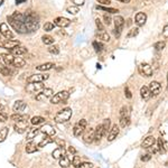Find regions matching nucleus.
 I'll return each instance as SVG.
<instances>
[{
  "label": "nucleus",
  "instance_id": "1",
  "mask_svg": "<svg viewBox=\"0 0 168 168\" xmlns=\"http://www.w3.org/2000/svg\"><path fill=\"white\" fill-rule=\"evenodd\" d=\"M8 22L12 27L16 29L18 33L20 34H26L28 33L26 26H25V17L20 12H15L14 15L8 16Z\"/></svg>",
  "mask_w": 168,
  "mask_h": 168
},
{
  "label": "nucleus",
  "instance_id": "2",
  "mask_svg": "<svg viewBox=\"0 0 168 168\" xmlns=\"http://www.w3.org/2000/svg\"><path fill=\"white\" fill-rule=\"evenodd\" d=\"M72 117V109L65 108L61 111H58L55 114V122L57 123H64L67 122Z\"/></svg>",
  "mask_w": 168,
  "mask_h": 168
},
{
  "label": "nucleus",
  "instance_id": "3",
  "mask_svg": "<svg viewBox=\"0 0 168 168\" xmlns=\"http://www.w3.org/2000/svg\"><path fill=\"white\" fill-rule=\"evenodd\" d=\"M130 123V111L127 106H122L120 110V126L122 128L128 127Z\"/></svg>",
  "mask_w": 168,
  "mask_h": 168
},
{
  "label": "nucleus",
  "instance_id": "4",
  "mask_svg": "<svg viewBox=\"0 0 168 168\" xmlns=\"http://www.w3.org/2000/svg\"><path fill=\"white\" fill-rule=\"evenodd\" d=\"M70 98V93L67 91H60L57 92L56 94H54L50 99V103L53 104H58V103H62V102H65Z\"/></svg>",
  "mask_w": 168,
  "mask_h": 168
},
{
  "label": "nucleus",
  "instance_id": "5",
  "mask_svg": "<svg viewBox=\"0 0 168 168\" xmlns=\"http://www.w3.org/2000/svg\"><path fill=\"white\" fill-rule=\"evenodd\" d=\"M138 71H139L140 74H141L142 76H145V78H149V76L152 75V73H154L152 67H151V65L148 64V63H141L139 65V67H138Z\"/></svg>",
  "mask_w": 168,
  "mask_h": 168
},
{
  "label": "nucleus",
  "instance_id": "6",
  "mask_svg": "<svg viewBox=\"0 0 168 168\" xmlns=\"http://www.w3.org/2000/svg\"><path fill=\"white\" fill-rule=\"evenodd\" d=\"M45 89V85L43 84V82H36V83H29L26 86V90H27L29 93H37L38 94L40 91H43Z\"/></svg>",
  "mask_w": 168,
  "mask_h": 168
},
{
  "label": "nucleus",
  "instance_id": "7",
  "mask_svg": "<svg viewBox=\"0 0 168 168\" xmlns=\"http://www.w3.org/2000/svg\"><path fill=\"white\" fill-rule=\"evenodd\" d=\"M50 78L48 74L45 73H39V74H33L27 78L28 83H36V82H44Z\"/></svg>",
  "mask_w": 168,
  "mask_h": 168
},
{
  "label": "nucleus",
  "instance_id": "8",
  "mask_svg": "<svg viewBox=\"0 0 168 168\" xmlns=\"http://www.w3.org/2000/svg\"><path fill=\"white\" fill-rule=\"evenodd\" d=\"M19 45L18 40H14V39H2L0 38V47L6 48V50H12L14 47H16Z\"/></svg>",
  "mask_w": 168,
  "mask_h": 168
},
{
  "label": "nucleus",
  "instance_id": "9",
  "mask_svg": "<svg viewBox=\"0 0 168 168\" xmlns=\"http://www.w3.org/2000/svg\"><path fill=\"white\" fill-rule=\"evenodd\" d=\"M54 91L50 88H45L43 91H40L38 94L36 95V100L37 101H45L46 99H48L50 96H53Z\"/></svg>",
  "mask_w": 168,
  "mask_h": 168
},
{
  "label": "nucleus",
  "instance_id": "10",
  "mask_svg": "<svg viewBox=\"0 0 168 168\" xmlns=\"http://www.w3.org/2000/svg\"><path fill=\"white\" fill-rule=\"evenodd\" d=\"M0 34L7 39H12L14 38V33L10 30V28L9 26L6 24V22H2V24H0Z\"/></svg>",
  "mask_w": 168,
  "mask_h": 168
},
{
  "label": "nucleus",
  "instance_id": "11",
  "mask_svg": "<svg viewBox=\"0 0 168 168\" xmlns=\"http://www.w3.org/2000/svg\"><path fill=\"white\" fill-rule=\"evenodd\" d=\"M148 88L150 90L151 96H157V95L160 93V91H162V86H160V84L158 83L157 81H152V82H150Z\"/></svg>",
  "mask_w": 168,
  "mask_h": 168
},
{
  "label": "nucleus",
  "instance_id": "12",
  "mask_svg": "<svg viewBox=\"0 0 168 168\" xmlns=\"http://www.w3.org/2000/svg\"><path fill=\"white\" fill-rule=\"evenodd\" d=\"M54 25L61 28H65L71 25V20L65 18V17H57V18L54 19Z\"/></svg>",
  "mask_w": 168,
  "mask_h": 168
},
{
  "label": "nucleus",
  "instance_id": "13",
  "mask_svg": "<svg viewBox=\"0 0 168 168\" xmlns=\"http://www.w3.org/2000/svg\"><path fill=\"white\" fill-rule=\"evenodd\" d=\"M120 132V128H119V126L117 124H113L111 128H110V131H109V134H108V141H113V140L116 139L118 137V134Z\"/></svg>",
  "mask_w": 168,
  "mask_h": 168
},
{
  "label": "nucleus",
  "instance_id": "14",
  "mask_svg": "<svg viewBox=\"0 0 168 168\" xmlns=\"http://www.w3.org/2000/svg\"><path fill=\"white\" fill-rule=\"evenodd\" d=\"M28 128V122L27 120L26 121H17L15 123V130H16V132L18 134H22V132H25Z\"/></svg>",
  "mask_w": 168,
  "mask_h": 168
},
{
  "label": "nucleus",
  "instance_id": "15",
  "mask_svg": "<svg viewBox=\"0 0 168 168\" xmlns=\"http://www.w3.org/2000/svg\"><path fill=\"white\" fill-rule=\"evenodd\" d=\"M103 136H106V134H104L103 126H102V123H101V124H99V126L94 129V141L99 142V141L102 139V137H103Z\"/></svg>",
  "mask_w": 168,
  "mask_h": 168
},
{
  "label": "nucleus",
  "instance_id": "16",
  "mask_svg": "<svg viewBox=\"0 0 168 168\" xmlns=\"http://www.w3.org/2000/svg\"><path fill=\"white\" fill-rule=\"evenodd\" d=\"M155 142H156L155 137H154V136H148V137H146L145 140L141 142V147L148 149V148H150V147H152V146L155 145Z\"/></svg>",
  "mask_w": 168,
  "mask_h": 168
},
{
  "label": "nucleus",
  "instance_id": "17",
  "mask_svg": "<svg viewBox=\"0 0 168 168\" xmlns=\"http://www.w3.org/2000/svg\"><path fill=\"white\" fill-rule=\"evenodd\" d=\"M113 22H114V26H116V30L118 32H122L123 27H124V19H123L121 16H116L114 17V19H113Z\"/></svg>",
  "mask_w": 168,
  "mask_h": 168
},
{
  "label": "nucleus",
  "instance_id": "18",
  "mask_svg": "<svg viewBox=\"0 0 168 168\" xmlns=\"http://www.w3.org/2000/svg\"><path fill=\"white\" fill-rule=\"evenodd\" d=\"M26 53H27V48L24 47V46H20V45H18L16 47H14L12 50H10V54L15 56L24 55V54H26Z\"/></svg>",
  "mask_w": 168,
  "mask_h": 168
},
{
  "label": "nucleus",
  "instance_id": "19",
  "mask_svg": "<svg viewBox=\"0 0 168 168\" xmlns=\"http://www.w3.org/2000/svg\"><path fill=\"white\" fill-rule=\"evenodd\" d=\"M40 132H43V134H45L46 136H48V137L55 136L56 134L55 129L53 128L50 124H44V126L40 128Z\"/></svg>",
  "mask_w": 168,
  "mask_h": 168
},
{
  "label": "nucleus",
  "instance_id": "20",
  "mask_svg": "<svg viewBox=\"0 0 168 168\" xmlns=\"http://www.w3.org/2000/svg\"><path fill=\"white\" fill-rule=\"evenodd\" d=\"M73 157L68 156V155H64V156L62 157V158H60L58 160H60V166L63 168H67L70 165H71V162H72Z\"/></svg>",
  "mask_w": 168,
  "mask_h": 168
},
{
  "label": "nucleus",
  "instance_id": "21",
  "mask_svg": "<svg viewBox=\"0 0 168 168\" xmlns=\"http://www.w3.org/2000/svg\"><path fill=\"white\" fill-rule=\"evenodd\" d=\"M83 139L86 144H91V142H93V141H94V130H93L92 128L88 129V130L85 131V134H84Z\"/></svg>",
  "mask_w": 168,
  "mask_h": 168
},
{
  "label": "nucleus",
  "instance_id": "22",
  "mask_svg": "<svg viewBox=\"0 0 168 168\" xmlns=\"http://www.w3.org/2000/svg\"><path fill=\"white\" fill-rule=\"evenodd\" d=\"M12 109H14L15 113H20V112L24 111V110L26 109V103H25L22 100H18V101L15 102V104H14V106H12Z\"/></svg>",
  "mask_w": 168,
  "mask_h": 168
},
{
  "label": "nucleus",
  "instance_id": "23",
  "mask_svg": "<svg viewBox=\"0 0 168 168\" xmlns=\"http://www.w3.org/2000/svg\"><path fill=\"white\" fill-rule=\"evenodd\" d=\"M147 22V15H146L145 12H138L137 15H136V24L138 25V26H144Z\"/></svg>",
  "mask_w": 168,
  "mask_h": 168
},
{
  "label": "nucleus",
  "instance_id": "24",
  "mask_svg": "<svg viewBox=\"0 0 168 168\" xmlns=\"http://www.w3.org/2000/svg\"><path fill=\"white\" fill-rule=\"evenodd\" d=\"M140 95L142 98V100L148 101L151 98V93H150V90L148 86H141L140 89Z\"/></svg>",
  "mask_w": 168,
  "mask_h": 168
},
{
  "label": "nucleus",
  "instance_id": "25",
  "mask_svg": "<svg viewBox=\"0 0 168 168\" xmlns=\"http://www.w3.org/2000/svg\"><path fill=\"white\" fill-rule=\"evenodd\" d=\"M12 65L17 68H22L26 65V61L22 58V57H19V56H16V57H14V61H12Z\"/></svg>",
  "mask_w": 168,
  "mask_h": 168
},
{
  "label": "nucleus",
  "instance_id": "26",
  "mask_svg": "<svg viewBox=\"0 0 168 168\" xmlns=\"http://www.w3.org/2000/svg\"><path fill=\"white\" fill-rule=\"evenodd\" d=\"M1 60L2 62L6 64V66H10L12 65V61H14V55H11L10 53L9 54H1Z\"/></svg>",
  "mask_w": 168,
  "mask_h": 168
},
{
  "label": "nucleus",
  "instance_id": "27",
  "mask_svg": "<svg viewBox=\"0 0 168 168\" xmlns=\"http://www.w3.org/2000/svg\"><path fill=\"white\" fill-rule=\"evenodd\" d=\"M65 154H66V152H65V149L58 147V148H56L55 150L52 152V156H53L54 159H60V158H62Z\"/></svg>",
  "mask_w": 168,
  "mask_h": 168
},
{
  "label": "nucleus",
  "instance_id": "28",
  "mask_svg": "<svg viewBox=\"0 0 168 168\" xmlns=\"http://www.w3.org/2000/svg\"><path fill=\"white\" fill-rule=\"evenodd\" d=\"M11 120H14V121H26L28 120V114H20V113H14L12 116H11Z\"/></svg>",
  "mask_w": 168,
  "mask_h": 168
},
{
  "label": "nucleus",
  "instance_id": "29",
  "mask_svg": "<svg viewBox=\"0 0 168 168\" xmlns=\"http://www.w3.org/2000/svg\"><path fill=\"white\" fill-rule=\"evenodd\" d=\"M30 123L33 126H39V124H44L45 123V118L40 117V116H36L30 119Z\"/></svg>",
  "mask_w": 168,
  "mask_h": 168
},
{
  "label": "nucleus",
  "instance_id": "30",
  "mask_svg": "<svg viewBox=\"0 0 168 168\" xmlns=\"http://www.w3.org/2000/svg\"><path fill=\"white\" fill-rule=\"evenodd\" d=\"M84 130H85L84 127H82L81 124L76 123V124L74 126V128H73V134H74L75 137H80V136L84 132Z\"/></svg>",
  "mask_w": 168,
  "mask_h": 168
},
{
  "label": "nucleus",
  "instance_id": "31",
  "mask_svg": "<svg viewBox=\"0 0 168 168\" xmlns=\"http://www.w3.org/2000/svg\"><path fill=\"white\" fill-rule=\"evenodd\" d=\"M55 66V64L54 63H45V64H42V65H38V66L36 67L38 71H42V72H45V71H50L52 70L53 67Z\"/></svg>",
  "mask_w": 168,
  "mask_h": 168
},
{
  "label": "nucleus",
  "instance_id": "32",
  "mask_svg": "<svg viewBox=\"0 0 168 168\" xmlns=\"http://www.w3.org/2000/svg\"><path fill=\"white\" fill-rule=\"evenodd\" d=\"M35 151H37V146L34 141H29L26 145V152L27 154H33Z\"/></svg>",
  "mask_w": 168,
  "mask_h": 168
},
{
  "label": "nucleus",
  "instance_id": "33",
  "mask_svg": "<svg viewBox=\"0 0 168 168\" xmlns=\"http://www.w3.org/2000/svg\"><path fill=\"white\" fill-rule=\"evenodd\" d=\"M40 132V129H30L27 134V140H33Z\"/></svg>",
  "mask_w": 168,
  "mask_h": 168
},
{
  "label": "nucleus",
  "instance_id": "34",
  "mask_svg": "<svg viewBox=\"0 0 168 168\" xmlns=\"http://www.w3.org/2000/svg\"><path fill=\"white\" fill-rule=\"evenodd\" d=\"M95 8L99 9V10L106 11V12H109V14H117V12H119V10L116 9V8H108V7H102V6H96Z\"/></svg>",
  "mask_w": 168,
  "mask_h": 168
},
{
  "label": "nucleus",
  "instance_id": "35",
  "mask_svg": "<svg viewBox=\"0 0 168 168\" xmlns=\"http://www.w3.org/2000/svg\"><path fill=\"white\" fill-rule=\"evenodd\" d=\"M8 132H9V129L5 127V128L0 129V142H4L8 136Z\"/></svg>",
  "mask_w": 168,
  "mask_h": 168
},
{
  "label": "nucleus",
  "instance_id": "36",
  "mask_svg": "<svg viewBox=\"0 0 168 168\" xmlns=\"http://www.w3.org/2000/svg\"><path fill=\"white\" fill-rule=\"evenodd\" d=\"M42 40H43V43H44L45 45H53L55 39L53 38L52 36H50V35H44V36L42 37Z\"/></svg>",
  "mask_w": 168,
  "mask_h": 168
},
{
  "label": "nucleus",
  "instance_id": "37",
  "mask_svg": "<svg viewBox=\"0 0 168 168\" xmlns=\"http://www.w3.org/2000/svg\"><path fill=\"white\" fill-rule=\"evenodd\" d=\"M98 37L99 39L103 40V42H110V35L106 32H99L98 33Z\"/></svg>",
  "mask_w": 168,
  "mask_h": 168
},
{
  "label": "nucleus",
  "instance_id": "38",
  "mask_svg": "<svg viewBox=\"0 0 168 168\" xmlns=\"http://www.w3.org/2000/svg\"><path fill=\"white\" fill-rule=\"evenodd\" d=\"M110 124H111L110 119H104V121H103V123H102V126H103V130H104V134H106V136H108L109 131H110Z\"/></svg>",
  "mask_w": 168,
  "mask_h": 168
},
{
  "label": "nucleus",
  "instance_id": "39",
  "mask_svg": "<svg viewBox=\"0 0 168 168\" xmlns=\"http://www.w3.org/2000/svg\"><path fill=\"white\" fill-rule=\"evenodd\" d=\"M93 47H94V50L96 53H100V52H102L103 48H104L103 44L100 43V42H98V40H94V42H93Z\"/></svg>",
  "mask_w": 168,
  "mask_h": 168
},
{
  "label": "nucleus",
  "instance_id": "40",
  "mask_svg": "<svg viewBox=\"0 0 168 168\" xmlns=\"http://www.w3.org/2000/svg\"><path fill=\"white\" fill-rule=\"evenodd\" d=\"M48 52H50V54L57 55V54H60V47L57 45H50V47H48Z\"/></svg>",
  "mask_w": 168,
  "mask_h": 168
},
{
  "label": "nucleus",
  "instance_id": "41",
  "mask_svg": "<svg viewBox=\"0 0 168 168\" xmlns=\"http://www.w3.org/2000/svg\"><path fill=\"white\" fill-rule=\"evenodd\" d=\"M66 11L68 14H71V15H76L78 11H80V9H78V7H76V6H71V7H67Z\"/></svg>",
  "mask_w": 168,
  "mask_h": 168
},
{
  "label": "nucleus",
  "instance_id": "42",
  "mask_svg": "<svg viewBox=\"0 0 168 168\" xmlns=\"http://www.w3.org/2000/svg\"><path fill=\"white\" fill-rule=\"evenodd\" d=\"M50 142H53V139H52V138H50V137L47 136L46 138H44V139L39 142L38 147H45V146H47L48 144H50Z\"/></svg>",
  "mask_w": 168,
  "mask_h": 168
},
{
  "label": "nucleus",
  "instance_id": "43",
  "mask_svg": "<svg viewBox=\"0 0 168 168\" xmlns=\"http://www.w3.org/2000/svg\"><path fill=\"white\" fill-rule=\"evenodd\" d=\"M72 165L74 168H78L81 165V158L78 156H74L72 159Z\"/></svg>",
  "mask_w": 168,
  "mask_h": 168
},
{
  "label": "nucleus",
  "instance_id": "44",
  "mask_svg": "<svg viewBox=\"0 0 168 168\" xmlns=\"http://www.w3.org/2000/svg\"><path fill=\"white\" fill-rule=\"evenodd\" d=\"M0 73H1L2 75H5V76H8V75L11 74L10 70H9V66H1L0 67Z\"/></svg>",
  "mask_w": 168,
  "mask_h": 168
},
{
  "label": "nucleus",
  "instance_id": "45",
  "mask_svg": "<svg viewBox=\"0 0 168 168\" xmlns=\"http://www.w3.org/2000/svg\"><path fill=\"white\" fill-rule=\"evenodd\" d=\"M55 27V25H54V22H46L44 25V30L45 32H52L53 29Z\"/></svg>",
  "mask_w": 168,
  "mask_h": 168
},
{
  "label": "nucleus",
  "instance_id": "46",
  "mask_svg": "<svg viewBox=\"0 0 168 168\" xmlns=\"http://www.w3.org/2000/svg\"><path fill=\"white\" fill-rule=\"evenodd\" d=\"M157 144H158V150L164 154V152H165V147H164V141H162V138H158Z\"/></svg>",
  "mask_w": 168,
  "mask_h": 168
},
{
  "label": "nucleus",
  "instance_id": "47",
  "mask_svg": "<svg viewBox=\"0 0 168 168\" xmlns=\"http://www.w3.org/2000/svg\"><path fill=\"white\" fill-rule=\"evenodd\" d=\"M53 141L57 145V147L64 148V146H65V141L62 139V138H55V139H53Z\"/></svg>",
  "mask_w": 168,
  "mask_h": 168
},
{
  "label": "nucleus",
  "instance_id": "48",
  "mask_svg": "<svg viewBox=\"0 0 168 168\" xmlns=\"http://www.w3.org/2000/svg\"><path fill=\"white\" fill-rule=\"evenodd\" d=\"M165 46H166L165 42H157L155 44V48H156V50H162L165 48Z\"/></svg>",
  "mask_w": 168,
  "mask_h": 168
},
{
  "label": "nucleus",
  "instance_id": "49",
  "mask_svg": "<svg viewBox=\"0 0 168 168\" xmlns=\"http://www.w3.org/2000/svg\"><path fill=\"white\" fill-rule=\"evenodd\" d=\"M139 33V29L138 28H132V29H130V32L128 33V37L129 38H131V37H134V36H137Z\"/></svg>",
  "mask_w": 168,
  "mask_h": 168
},
{
  "label": "nucleus",
  "instance_id": "50",
  "mask_svg": "<svg viewBox=\"0 0 168 168\" xmlns=\"http://www.w3.org/2000/svg\"><path fill=\"white\" fill-rule=\"evenodd\" d=\"M95 24H96V27L99 29V32H104V25L102 24V22H101L99 18L95 20Z\"/></svg>",
  "mask_w": 168,
  "mask_h": 168
},
{
  "label": "nucleus",
  "instance_id": "51",
  "mask_svg": "<svg viewBox=\"0 0 168 168\" xmlns=\"http://www.w3.org/2000/svg\"><path fill=\"white\" fill-rule=\"evenodd\" d=\"M103 19H104V22H106V25H111V22H112V18L110 15H108V14H106L104 16H103Z\"/></svg>",
  "mask_w": 168,
  "mask_h": 168
},
{
  "label": "nucleus",
  "instance_id": "52",
  "mask_svg": "<svg viewBox=\"0 0 168 168\" xmlns=\"http://www.w3.org/2000/svg\"><path fill=\"white\" fill-rule=\"evenodd\" d=\"M93 165L91 162H81V165L78 168H92Z\"/></svg>",
  "mask_w": 168,
  "mask_h": 168
},
{
  "label": "nucleus",
  "instance_id": "53",
  "mask_svg": "<svg viewBox=\"0 0 168 168\" xmlns=\"http://www.w3.org/2000/svg\"><path fill=\"white\" fill-rule=\"evenodd\" d=\"M8 119V116L6 114L5 112L0 111V122H6Z\"/></svg>",
  "mask_w": 168,
  "mask_h": 168
},
{
  "label": "nucleus",
  "instance_id": "54",
  "mask_svg": "<svg viewBox=\"0 0 168 168\" xmlns=\"http://www.w3.org/2000/svg\"><path fill=\"white\" fill-rule=\"evenodd\" d=\"M150 159H151L150 154H146V155H144V156H141V160H142V162H149Z\"/></svg>",
  "mask_w": 168,
  "mask_h": 168
},
{
  "label": "nucleus",
  "instance_id": "55",
  "mask_svg": "<svg viewBox=\"0 0 168 168\" xmlns=\"http://www.w3.org/2000/svg\"><path fill=\"white\" fill-rule=\"evenodd\" d=\"M84 2H85V0H73V4H74V6H76V7L83 6Z\"/></svg>",
  "mask_w": 168,
  "mask_h": 168
},
{
  "label": "nucleus",
  "instance_id": "56",
  "mask_svg": "<svg viewBox=\"0 0 168 168\" xmlns=\"http://www.w3.org/2000/svg\"><path fill=\"white\" fill-rule=\"evenodd\" d=\"M124 94H126V98H127V99H131V98H132V94H131L129 88H126V89H124Z\"/></svg>",
  "mask_w": 168,
  "mask_h": 168
},
{
  "label": "nucleus",
  "instance_id": "57",
  "mask_svg": "<svg viewBox=\"0 0 168 168\" xmlns=\"http://www.w3.org/2000/svg\"><path fill=\"white\" fill-rule=\"evenodd\" d=\"M99 4H101V5H110L111 4V0H96Z\"/></svg>",
  "mask_w": 168,
  "mask_h": 168
},
{
  "label": "nucleus",
  "instance_id": "58",
  "mask_svg": "<svg viewBox=\"0 0 168 168\" xmlns=\"http://www.w3.org/2000/svg\"><path fill=\"white\" fill-rule=\"evenodd\" d=\"M162 35H164V37L168 38V25H166V26L164 27V30H162Z\"/></svg>",
  "mask_w": 168,
  "mask_h": 168
},
{
  "label": "nucleus",
  "instance_id": "59",
  "mask_svg": "<svg viewBox=\"0 0 168 168\" xmlns=\"http://www.w3.org/2000/svg\"><path fill=\"white\" fill-rule=\"evenodd\" d=\"M68 152L72 154V155H75V154H76V149H75L73 146H70V147H68Z\"/></svg>",
  "mask_w": 168,
  "mask_h": 168
},
{
  "label": "nucleus",
  "instance_id": "60",
  "mask_svg": "<svg viewBox=\"0 0 168 168\" xmlns=\"http://www.w3.org/2000/svg\"><path fill=\"white\" fill-rule=\"evenodd\" d=\"M78 124H81L82 127L85 128V127H86V124H88V122H86V120H85V119H82V120H80V121H78Z\"/></svg>",
  "mask_w": 168,
  "mask_h": 168
},
{
  "label": "nucleus",
  "instance_id": "61",
  "mask_svg": "<svg viewBox=\"0 0 168 168\" xmlns=\"http://www.w3.org/2000/svg\"><path fill=\"white\" fill-rule=\"evenodd\" d=\"M25 0H16V4L17 5H19V4H22V2H24Z\"/></svg>",
  "mask_w": 168,
  "mask_h": 168
},
{
  "label": "nucleus",
  "instance_id": "62",
  "mask_svg": "<svg viewBox=\"0 0 168 168\" xmlns=\"http://www.w3.org/2000/svg\"><path fill=\"white\" fill-rule=\"evenodd\" d=\"M119 1H121V2H129L130 0H119Z\"/></svg>",
  "mask_w": 168,
  "mask_h": 168
},
{
  "label": "nucleus",
  "instance_id": "63",
  "mask_svg": "<svg viewBox=\"0 0 168 168\" xmlns=\"http://www.w3.org/2000/svg\"><path fill=\"white\" fill-rule=\"evenodd\" d=\"M167 90H168V73H167Z\"/></svg>",
  "mask_w": 168,
  "mask_h": 168
},
{
  "label": "nucleus",
  "instance_id": "64",
  "mask_svg": "<svg viewBox=\"0 0 168 168\" xmlns=\"http://www.w3.org/2000/svg\"><path fill=\"white\" fill-rule=\"evenodd\" d=\"M1 109H2V106H1V104H0V110H1Z\"/></svg>",
  "mask_w": 168,
  "mask_h": 168
}]
</instances>
